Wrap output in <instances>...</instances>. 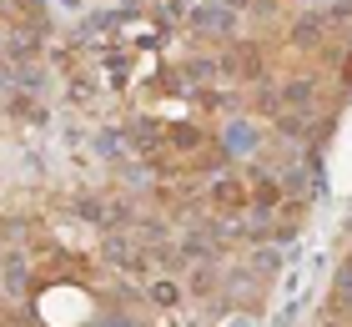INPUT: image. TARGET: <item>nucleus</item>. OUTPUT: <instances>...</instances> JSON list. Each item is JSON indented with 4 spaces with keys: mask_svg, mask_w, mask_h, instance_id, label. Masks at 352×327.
I'll list each match as a JSON object with an SVG mask.
<instances>
[{
    "mask_svg": "<svg viewBox=\"0 0 352 327\" xmlns=\"http://www.w3.org/2000/svg\"><path fill=\"white\" fill-rule=\"evenodd\" d=\"M212 202H217V211H247L252 202H257V182H247V176H227V182H217Z\"/></svg>",
    "mask_w": 352,
    "mask_h": 327,
    "instance_id": "obj_2",
    "label": "nucleus"
},
{
    "mask_svg": "<svg viewBox=\"0 0 352 327\" xmlns=\"http://www.w3.org/2000/svg\"><path fill=\"white\" fill-rule=\"evenodd\" d=\"M141 146L156 156V167H206V156H217V136L197 121H162Z\"/></svg>",
    "mask_w": 352,
    "mask_h": 327,
    "instance_id": "obj_1",
    "label": "nucleus"
}]
</instances>
